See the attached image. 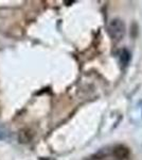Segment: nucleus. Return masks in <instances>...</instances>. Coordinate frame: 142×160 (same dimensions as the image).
<instances>
[{
  "mask_svg": "<svg viewBox=\"0 0 142 160\" xmlns=\"http://www.w3.org/2000/svg\"><path fill=\"white\" fill-rule=\"evenodd\" d=\"M108 33L113 40H121L125 34V25L119 18L112 19L108 25Z\"/></svg>",
  "mask_w": 142,
  "mask_h": 160,
  "instance_id": "1",
  "label": "nucleus"
},
{
  "mask_svg": "<svg viewBox=\"0 0 142 160\" xmlns=\"http://www.w3.org/2000/svg\"><path fill=\"white\" fill-rule=\"evenodd\" d=\"M33 139V131L29 129V128H24V129H20L18 132V141L21 144H27L31 142Z\"/></svg>",
  "mask_w": 142,
  "mask_h": 160,
  "instance_id": "2",
  "label": "nucleus"
},
{
  "mask_svg": "<svg viewBox=\"0 0 142 160\" xmlns=\"http://www.w3.org/2000/svg\"><path fill=\"white\" fill-rule=\"evenodd\" d=\"M131 60V53L127 49H122L120 51V62L121 64H123L124 66H126L128 64V62Z\"/></svg>",
  "mask_w": 142,
  "mask_h": 160,
  "instance_id": "3",
  "label": "nucleus"
},
{
  "mask_svg": "<svg viewBox=\"0 0 142 160\" xmlns=\"http://www.w3.org/2000/svg\"><path fill=\"white\" fill-rule=\"evenodd\" d=\"M10 137V131L9 129L3 126L2 124H0V140H6L7 138Z\"/></svg>",
  "mask_w": 142,
  "mask_h": 160,
  "instance_id": "4",
  "label": "nucleus"
},
{
  "mask_svg": "<svg viewBox=\"0 0 142 160\" xmlns=\"http://www.w3.org/2000/svg\"><path fill=\"white\" fill-rule=\"evenodd\" d=\"M39 160H54V159H51V158H39Z\"/></svg>",
  "mask_w": 142,
  "mask_h": 160,
  "instance_id": "5",
  "label": "nucleus"
}]
</instances>
